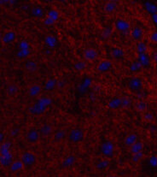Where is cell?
<instances>
[{"label": "cell", "mask_w": 157, "mask_h": 177, "mask_svg": "<svg viewBox=\"0 0 157 177\" xmlns=\"http://www.w3.org/2000/svg\"><path fill=\"white\" fill-rule=\"evenodd\" d=\"M51 104V100L49 98H41L35 103L32 107L29 108V112L33 115H40L45 111L46 108Z\"/></svg>", "instance_id": "obj_1"}, {"label": "cell", "mask_w": 157, "mask_h": 177, "mask_svg": "<svg viewBox=\"0 0 157 177\" xmlns=\"http://www.w3.org/2000/svg\"><path fill=\"white\" fill-rule=\"evenodd\" d=\"M21 161L22 162L24 166H26V167H32V166H33L36 163L37 158H36L34 153H33L31 151H25L22 155Z\"/></svg>", "instance_id": "obj_2"}, {"label": "cell", "mask_w": 157, "mask_h": 177, "mask_svg": "<svg viewBox=\"0 0 157 177\" xmlns=\"http://www.w3.org/2000/svg\"><path fill=\"white\" fill-rule=\"evenodd\" d=\"M84 132L80 128H73L69 135V141L73 143H80L84 139Z\"/></svg>", "instance_id": "obj_3"}, {"label": "cell", "mask_w": 157, "mask_h": 177, "mask_svg": "<svg viewBox=\"0 0 157 177\" xmlns=\"http://www.w3.org/2000/svg\"><path fill=\"white\" fill-rule=\"evenodd\" d=\"M128 88L131 92H140L143 90V81L138 77H132L128 81Z\"/></svg>", "instance_id": "obj_4"}, {"label": "cell", "mask_w": 157, "mask_h": 177, "mask_svg": "<svg viewBox=\"0 0 157 177\" xmlns=\"http://www.w3.org/2000/svg\"><path fill=\"white\" fill-rule=\"evenodd\" d=\"M101 151L105 157L112 158L114 155V151H115V147H114L113 143L110 141H105L103 143L101 146Z\"/></svg>", "instance_id": "obj_5"}, {"label": "cell", "mask_w": 157, "mask_h": 177, "mask_svg": "<svg viewBox=\"0 0 157 177\" xmlns=\"http://www.w3.org/2000/svg\"><path fill=\"white\" fill-rule=\"evenodd\" d=\"M115 28H116L117 30L119 31V32H120V33H123V34L128 33L131 28L130 23L123 19L117 20V21L115 22Z\"/></svg>", "instance_id": "obj_6"}, {"label": "cell", "mask_w": 157, "mask_h": 177, "mask_svg": "<svg viewBox=\"0 0 157 177\" xmlns=\"http://www.w3.org/2000/svg\"><path fill=\"white\" fill-rule=\"evenodd\" d=\"M38 139H39V133L38 130H36L35 128H31L28 130L26 135V139L27 142L30 144H34L38 142Z\"/></svg>", "instance_id": "obj_7"}, {"label": "cell", "mask_w": 157, "mask_h": 177, "mask_svg": "<svg viewBox=\"0 0 157 177\" xmlns=\"http://www.w3.org/2000/svg\"><path fill=\"white\" fill-rule=\"evenodd\" d=\"M5 92L9 97L15 96L19 92V86L15 83H9L5 87Z\"/></svg>", "instance_id": "obj_8"}, {"label": "cell", "mask_w": 157, "mask_h": 177, "mask_svg": "<svg viewBox=\"0 0 157 177\" xmlns=\"http://www.w3.org/2000/svg\"><path fill=\"white\" fill-rule=\"evenodd\" d=\"M112 68V62L108 60H104L100 62L97 66V70L101 73H106L108 72Z\"/></svg>", "instance_id": "obj_9"}, {"label": "cell", "mask_w": 157, "mask_h": 177, "mask_svg": "<svg viewBox=\"0 0 157 177\" xmlns=\"http://www.w3.org/2000/svg\"><path fill=\"white\" fill-rule=\"evenodd\" d=\"M138 61L141 63V65L143 68H148L150 65V58L148 56V54H138Z\"/></svg>", "instance_id": "obj_10"}, {"label": "cell", "mask_w": 157, "mask_h": 177, "mask_svg": "<svg viewBox=\"0 0 157 177\" xmlns=\"http://www.w3.org/2000/svg\"><path fill=\"white\" fill-rule=\"evenodd\" d=\"M15 37H16V35H15V32H13V31H8L6 32L4 35H3V37H2V41L4 43V44H10L13 41H15Z\"/></svg>", "instance_id": "obj_11"}, {"label": "cell", "mask_w": 157, "mask_h": 177, "mask_svg": "<svg viewBox=\"0 0 157 177\" xmlns=\"http://www.w3.org/2000/svg\"><path fill=\"white\" fill-rule=\"evenodd\" d=\"M84 58L88 61H93L97 58V52L96 50L92 49V48L86 49L84 51Z\"/></svg>", "instance_id": "obj_12"}, {"label": "cell", "mask_w": 157, "mask_h": 177, "mask_svg": "<svg viewBox=\"0 0 157 177\" xmlns=\"http://www.w3.org/2000/svg\"><path fill=\"white\" fill-rule=\"evenodd\" d=\"M40 92H41V86H38V85H33L28 89V95H29V97H32V98L37 97L40 94Z\"/></svg>", "instance_id": "obj_13"}, {"label": "cell", "mask_w": 157, "mask_h": 177, "mask_svg": "<svg viewBox=\"0 0 157 177\" xmlns=\"http://www.w3.org/2000/svg\"><path fill=\"white\" fill-rule=\"evenodd\" d=\"M111 54L112 57L116 59V60H120V59H122L125 56V51L120 49V48H118V47H114L112 48L111 50Z\"/></svg>", "instance_id": "obj_14"}, {"label": "cell", "mask_w": 157, "mask_h": 177, "mask_svg": "<svg viewBox=\"0 0 157 177\" xmlns=\"http://www.w3.org/2000/svg\"><path fill=\"white\" fill-rule=\"evenodd\" d=\"M143 6L145 8L146 11L148 13H150V15H155L157 14V5L156 4H153L151 2H145Z\"/></svg>", "instance_id": "obj_15"}, {"label": "cell", "mask_w": 157, "mask_h": 177, "mask_svg": "<svg viewBox=\"0 0 157 177\" xmlns=\"http://www.w3.org/2000/svg\"><path fill=\"white\" fill-rule=\"evenodd\" d=\"M25 69H27L28 72L30 73H33L38 70V64L37 62L33 60H29V61L26 62L25 63Z\"/></svg>", "instance_id": "obj_16"}, {"label": "cell", "mask_w": 157, "mask_h": 177, "mask_svg": "<svg viewBox=\"0 0 157 177\" xmlns=\"http://www.w3.org/2000/svg\"><path fill=\"white\" fill-rule=\"evenodd\" d=\"M143 32L140 27H134L131 31V38L135 39V40H140L143 38Z\"/></svg>", "instance_id": "obj_17"}, {"label": "cell", "mask_w": 157, "mask_h": 177, "mask_svg": "<svg viewBox=\"0 0 157 177\" xmlns=\"http://www.w3.org/2000/svg\"><path fill=\"white\" fill-rule=\"evenodd\" d=\"M45 43L49 48H54V47H56L57 44V40L52 35H48L45 38Z\"/></svg>", "instance_id": "obj_18"}, {"label": "cell", "mask_w": 157, "mask_h": 177, "mask_svg": "<svg viewBox=\"0 0 157 177\" xmlns=\"http://www.w3.org/2000/svg\"><path fill=\"white\" fill-rule=\"evenodd\" d=\"M142 150H143V143L137 141V142L134 143L132 146H131L130 151L132 154H136L138 153V152H141Z\"/></svg>", "instance_id": "obj_19"}, {"label": "cell", "mask_w": 157, "mask_h": 177, "mask_svg": "<svg viewBox=\"0 0 157 177\" xmlns=\"http://www.w3.org/2000/svg\"><path fill=\"white\" fill-rule=\"evenodd\" d=\"M66 134L64 131L62 130V129H60V130H57L55 134H54V140L56 141V142H60L63 139L65 138Z\"/></svg>", "instance_id": "obj_20"}, {"label": "cell", "mask_w": 157, "mask_h": 177, "mask_svg": "<svg viewBox=\"0 0 157 177\" xmlns=\"http://www.w3.org/2000/svg\"><path fill=\"white\" fill-rule=\"evenodd\" d=\"M142 68H143L142 65H141V63H140L139 62L135 61L131 63L130 67H129V69H130L131 72H132V73H137L138 71H140Z\"/></svg>", "instance_id": "obj_21"}, {"label": "cell", "mask_w": 157, "mask_h": 177, "mask_svg": "<svg viewBox=\"0 0 157 177\" xmlns=\"http://www.w3.org/2000/svg\"><path fill=\"white\" fill-rule=\"evenodd\" d=\"M32 15L35 16V17H38V18H41L43 15H44V10H43L42 8L38 7V6H35V7L32 8Z\"/></svg>", "instance_id": "obj_22"}, {"label": "cell", "mask_w": 157, "mask_h": 177, "mask_svg": "<svg viewBox=\"0 0 157 177\" xmlns=\"http://www.w3.org/2000/svg\"><path fill=\"white\" fill-rule=\"evenodd\" d=\"M39 132H40V135H44V136H49L52 132V127H50L49 124H45L41 127Z\"/></svg>", "instance_id": "obj_23"}, {"label": "cell", "mask_w": 157, "mask_h": 177, "mask_svg": "<svg viewBox=\"0 0 157 177\" xmlns=\"http://www.w3.org/2000/svg\"><path fill=\"white\" fill-rule=\"evenodd\" d=\"M120 105H122V100L120 99H112L109 102L108 107L110 108V109H117Z\"/></svg>", "instance_id": "obj_24"}, {"label": "cell", "mask_w": 157, "mask_h": 177, "mask_svg": "<svg viewBox=\"0 0 157 177\" xmlns=\"http://www.w3.org/2000/svg\"><path fill=\"white\" fill-rule=\"evenodd\" d=\"M137 142V136L136 135H130L127 136L125 139V144L126 146H131L134 143Z\"/></svg>", "instance_id": "obj_25"}, {"label": "cell", "mask_w": 157, "mask_h": 177, "mask_svg": "<svg viewBox=\"0 0 157 177\" xmlns=\"http://www.w3.org/2000/svg\"><path fill=\"white\" fill-rule=\"evenodd\" d=\"M115 9H116V2H114V1H109V2L106 3L105 7H104L105 11L108 12V13L113 12Z\"/></svg>", "instance_id": "obj_26"}, {"label": "cell", "mask_w": 157, "mask_h": 177, "mask_svg": "<svg viewBox=\"0 0 157 177\" xmlns=\"http://www.w3.org/2000/svg\"><path fill=\"white\" fill-rule=\"evenodd\" d=\"M136 50L138 54H144L147 51V46L145 43L138 42L136 46Z\"/></svg>", "instance_id": "obj_27"}, {"label": "cell", "mask_w": 157, "mask_h": 177, "mask_svg": "<svg viewBox=\"0 0 157 177\" xmlns=\"http://www.w3.org/2000/svg\"><path fill=\"white\" fill-rule=\"evenodd\" d=\"M74 160H75L74 156H69V157L66 158L64 161L62 162V167L68 168V167L72 166L73 164V163H74Z\"/></svg>", "instance_id": "obj_28"}, {"label": "cell", "mask_w": 157, "mask_h": 177, "mask_svg": "<svg viewBox=\"0 0 157 177\" xmlns=\"http://www.w3.org/2000/svg\"><path fill=\"white\" fill-rule=\"evenodd\" d=\"M73 68H74V69L77 70V71H83V70L86 68V64H85V62L83 61L76 62H74V64H73Z\"/></svg>", "instance_id": "obj_29"}, {"label": "cell", "mask_w": 157, "mask_h": 177, "mask_svg": "<svg viewBox=\"0 0 157 177\" xmlns=\"http://www.w3.org/2000/svg\"><path fill=\"white\" fill-rule=\"evenodd\" d=\"M57 83L58 81L56 79H50L49 81L46 82L45 88L47 90H52V89H54V87H56Z\"/></svg>", "instance_id": "obj_30"}, {"label": "cell", "mask_w": 157, "mask_h": 177, "mask_svg": "<svg viewBox=\"0 0 157 177\" xmlns=\"http://www.w3.org/2000/svg\"><path fill=\"white\" fill-rule=\"evenodd\" d=\"M48 17H50L55 22H57L59 18V12L57 10H50L48 11Z\"/></svg>", "instance_id": "obj_31"}, {"label": "cell", "mask_w": 157, "mask_h": 177, "mask_svg": "<svg viewBox=\"0 0 157 177\" xmlns=\"http://www.w3.org/2000/svg\"><path fill=\"white\" fill-rule=\"evenodd\" d=\"M29 55H30V50H20L16 53V57L21 59H23V58H27Z\"/></svg>", "instance_id": "obj_32"}, {"label": "cell", "mask_w": 157, "mask_h": 177, "mask_svg": "<svg viewBox=\"0 0 157 177\" xmlns=\"http://www.w3.org/2000/svg\"><path fill=\"white\" fill-rule=\"evenodd\" d=\"M23 166H24V164H23L22 161L15 162L14 163H12L11 164V170L13 172H15V171H17V170L22 169Z\"/></svg>", "instance_id": "obj_33"}, {"label": "cell", "mask_w": 157, "mask_h": 177, "mask_svg": "<svg viewBox=\"0 0 157 177\" xmlns=\"http://www.w3.org/2000/svg\"><path fill=\"white\" fill-rule=\"evenodd\" d=\"M112 34V28L109 27H107L102 31V36L104 38H108L111 36Z\"/></svg>", "instance_id": "obj_34"}, {"label": "cell", "mask_w": 157, "mask_h": 177, "mask_svg": "<svg viewBox=\"0 0 157 177\" xmlns=\"http://www.w3.org/2000/svg\"><path fill=\"white\" fill-rule=\"evenodd\" d=\"M20 50H30V45L26 40H22L19 43Z\"/></svg>", "instance_id": "obj_35"}, {"label": "cell", "mask_w": 157, "mask_h": 177, "mask_svg": "<svg viewBox=\"0 0 157 177\" xmlns=\"http://www.w3.org/2000/svg\"><path fill=\"white\" fill-rule=\"evenodd\" d=\"M136 108H137V110L139 111H145L146 108H147V104H146L145 102L140 101V102H138V104H137Z\"/></svg>", "instance_id": "obj_36"}, {"label": "cell", "mask_w": 157, "mask_h": 177, "mask_svg": "<svg viewBox=\"0 0 157 177\" xmlns=\"http://www.w3.org/2000/svg\"><path fill=\"white\" fill-rule=\"evenodd\" d=\"M143 157V153L141 151V152H138V153L133 154V157L131 158V160L135 162V163H138V162H139V160L142 159Z\"/></svg>", "instance_id": "obj_37"}, {"label": "cell", "mask_w": 157, "mask_h": 177, "mask_svg": "<svg viewBox=\"0 0 157 177\" xmlns=\"http://www.w3.org/2000/svg\"><path fill=\"white\" fill-rule=\"evenodd\" d=\"M108 163H108V161H107V160L101 161L97 163L96 168H97V169H105V168H107L108 166Z\"/></svg>", "instance_id": "obj_38"}, {"label": "cell", "mask_w": 157, "mask_h": 177, "mask_svg": "<svg viewBox=\"0 0 157 177\" xmlns=\"http://www.w3.org/2000/svg\"><path fill=\"white\" fill-rule=\"evenodd\" d=\"M56 22L54 20H52L50 17H47L45 21H44V24H45L46 26H50V25H53L54 23Z\"/></svg>", "instance_id": "obj_39"}, {"label": "cell", "mask_w": 157, "mask_h": 177, "mask_svg": "<svg viewBox=\"0 0 157 177\" xmlns=\"http://www.w3.org/2000/svg\"><path fill=\"white\" fill-rule=\"evenodd\" d=\"M150 165L153 166V167H156L157 166V157H155V156H153V157H151L150 159Z\"/></svg>", "instance_id": "obj_40"}, {"label": "cell", "mask_w": 157, "mask_h": 177, "mask_svg": "<svg viewBox=\"0 0 157 177\" xmlns=\"http://www.w3.org/2000/svg\"><path fill=\"white\" fill-rule=\"evenodd\" d=\"M150 40H151V42L157 43V31L151 34V35H150Z\"/></svg>", "instance_id": "obj_41"}, {"label": "cell", "mask_w": 157, "mask_h": 177, "mask_svg": "<svg viewBox=\"0 0 157 177\" xmlns=\"http://www.w3.org/2000/svg\"><path fill=\"white\" fill-rule=\"evenodd\" d=\"M144 119L146 120V121H148V122H150V121H152V120L154 119V116L152 115V114L151 113H145V115H144Z\"/></svg>", "instance_id": "obj_42"}, {"label": "cell", "mask_w": 157, "mask_h": 177, "mask_svg": "<svg viewBox=\"0 0 157 177\" xmlns=\"http://www.w3.org/2000/svg\"><path fill=\"white\" fill-rule=\"evenodd\" d=\"M122 100V105L123 106H127V105H129L131 103V100L128 99H123Z\"/></svg>", "instance_id": "obj_43"}, {"label": "cell", "mask_w": 157, "mask_h": 177, "mask_svg": "<svg viewBox=\"0 0 157 177\" xmlns=\"http://www.w3.org/2000/svg\"><path fill=\"white\" fill-rule=\"evenodd\" d=\"M139 92V93H138V98H139V99H143V98H146L147 95H148L147 92H142V91H140V92Z\"/></svg>", "instance_id": "obj_44"}, {"label": "cell", "mask_w": 157, "mask_h": 177, "mask_svg": "<svg viewBox=\"0 0 157 177\" xmlns=\"http://www.w3.org/2000/svg\"><path fill=\"white\" fill-rule=\"evenodd\" d=\"M151 19H152L154 23L157 24V14H155V15H151Z\"/></svg>", "instance_id": "obj_45"}, {"label": "cell", "mask_w": 157, "mask_h": 177, "mask_svg": "<svg viewBox=\"0 0 157 177\" xmlns=\"http://www.w3.org/2000/svg\"><path fill=\"white\" fill-rule=\"evenodd\" d=\"M18 133H19V130H17V129H13V130H12V132H11L12 136L15 137V136H16V135H17Z\"/></svg>", "instance_id": "obj_46"}, {"label": "cell", "mask_w": 157, "mask_h": 177, "mask_svg": "<svg viewBox=\"0 0 157 177\" xmlns=\"http://www.w3.org/2000/svg\"><path fill=\"white\" fill-rule=\"evenodd\" d=\"M153 58H154V61H155L157 62V51H156V52H155V53H154Z\"/></svg>", "instance_id": "obj_47"}, {"label": "cell", "mask_w": 157, "mask_h": 177, "mask_svg": "<svg viewBox=\"0 0 157 177\" xmlns=\"http://www.w3.org/2000/svg\"><path fill=\"white\" fill-rule=\"evenodd\" d=\"M46 53H47V55H50V53H51V51H50V50H46Z\"/></svg>", "instance_id": "obj_48"}, {"label": "cell", "mask_w": 157, "mask_h": 177, "mask_svg": "<svg viewBox=\"0 0 157 177\" xmlns=\"http://www.w3.org/2000/svg\"><path fill=\"white\" fill-rule=\"evenodd\" d=\"M108 177H117V176H115V175H109V176Z\"/></svg>", "instance_id": "obj_49"}]
</instances>
